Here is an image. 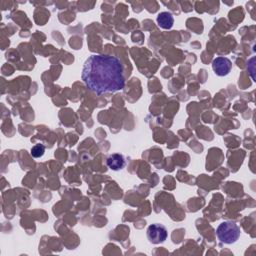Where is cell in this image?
I'll return each mask as SVG.
<instances>
[{"label":"cell","instance_id":"6da1fadb","mask_svg":"<svg viewBox=\"0 0 256 256\" xmlns=\"http://www.w3.org/2000/svg\"><path fill=\"white\" fill-rule=\"evenodd\" d=\"M86 87L96 94L113 93L125 85L121 61L111 55H90L84 62L81 74Z\"/></svg>","mask_w":256,"mask_h":256},{"label":"cell","instance_id":"7a4b0ae2","mask_svg":"<svg viewBox=\"0 0 256 256\" xmlns=\"http://www.w3.org/2000/svg\"><path fill=\"white\" fill-rule=\"evenodd\" d=\"M216 235L220 242L224 244H232L239 239L240 228L233 221H224L217 227Z\"/></svg>","mask_w":256,"mask_h":256},{"label":"cell","instance_id":"3957f363","mask_svg":"<svg viewBox=\"0 0 256 256\" xmlns=\"http://www.w3.org/2000/svg\"><path fill=\"white\" fill-rule=\"evenodd\" d=\"M167 229L160 223H154L147 228V238L152 244H160L167 239Z\"/></svg>","mask_w":256,"mask_h":256},{"label":"cell","instance_id":"277c9868","mask_svg":"<svg viewBox=\"0 0 256 256\" xmlns=\"http://www.w3.org/2000/svg\"><path fill=\"white\" fill-rule=\"evenodd\" d=\"M212 69L217 76H226L230 73L232 69V62L228 58L223 56L216 57L212 61Z\"/></svg>","mask_w":256,"mask_h":256},{"label":"cell","instance_id":"5b68a950","mask_svg":"<svg viewBox=\"0 0 256 256\" xmlns=\"http://www.w3.org/2000/svg\"><path fill=\"white\" fill-rule=\"evenodd\" d=\"M107 166L114 171H118L125 166V159L121 154L114 153L107 158Z\"/></svg>","mask_w":256,"mask_h":256},{"label":"cell","instance_id":"8992f818","mask_svg":"<svg viewBox=\"0 0 256 256\" xmlns=\"http://www.w3.org/2000/svg\"><path fill=\"white\" fill-rule=\"evenodd\" d=\"M157 24L162 29H171L174 24L173 15L167 11L159 13L157 16Z\"/></svg>","mask_w":256,"mask_h":256},{"label":"cell","instance_id":"52a82bcc","mask_svg":"<svg viewBox=\"0 0 256 256\" xmlns=\"http://www.w3.org/2000/svg\"><path fill=\"white\" fill-rule=\"evenodd\" d=\"M45 147L42 144H36L31 148V155L34 158H40L44 155Z\"/></svg>","mask_w":256,"mask_h":256}]
</instances>
